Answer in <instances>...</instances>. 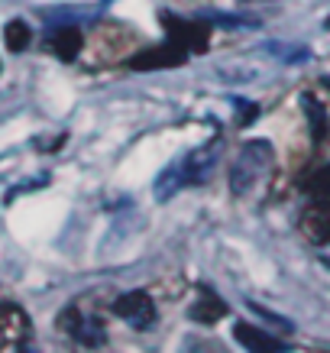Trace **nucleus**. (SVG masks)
Instances as JSON below:
<instances>
[{
	"instance_id": "5",
	"label": "nucleus",
	"mask_w": 330,
	"mask_h": 353,
	"mask_svg": "<svg viewBox=\"0 0 330 353\" xmlns=\"http://www.w3.org/2000/svg\"><path fill=\"white\" fill-rule=\"evenodd\" d=\"M172 32V39L185 49H201L204 52V43H207V26H198V23H181V20H169L165 23Z\"/></svg>"
},
{
	"instance_id": "9",
	"label": "nucleus",
	"mask_w": 330,
	"mask_h": 353,
	"mask_svg": "<svg viewBox=\"0 0 330 353\" xmlns=\"http://www.w3.org/2000/svg\"><path fill=\"white\" fill-rule=\"evenodd\" d=\"M3 43H7L10 52H23V49L32 43V30L23 20H10L3 26Z\"/></svg>"
},
{
	"instance_id": "1",
	"label": "nucleus",
	"mask_w": 330,
	"mask_h": 353,
	"mask_svg": "<svg viewBox=\"0 0 330 353\" xmlns=\"http://www.w3.org/2000/svg\"><path fill=\"white\" fill-rule=\"evenodd\" d=\"M114 311L127 324H133V327H149L156 321V305H152V299L146 292H127L123 299H117Z\"/></svg>"
},
{
	"instance_id": "10",
	"label": "nucleus",
	"mask_w": 330,
	"mask_h": 353,
	"mask_svg": "<svg viewBox=\"0 0 330 353\" xmlns=\"http://www.w3.org/2000/svg\"><path fill=\"white\" fill-rule=\"evenodd\" d=\"M305 192H308L318 204H327L330 208V165H324V169H318L311 175L308 182H305Z\"/></svg>"
},
{
	"instance_id": "2",
	"label": "nucleus",
	"mask_w": 330,
	"mask_h": 353,
	"mask_svg": "<svg viewBox=\"0 0 330 353\" xmlns=\"http://www.w3.org/2000/svg\"><path fill=\"white\" fill-rule=\"evenodd\" d=\"M30 334H32L30 314L20 305H13V301H0V337L7 343H23L30 341Z\"/></svg>"
},
{
	"instance_id": "7",
	"label": "nucleus",
	"mask_w": 330,
	"mask_h": 353,
	"mask_svg": "<svg viewBox=\"0 0 330 353\" xmlns=\"http://www.w3.org/2000/svg\"><path fill=\"white\" fill-rule=\"evenodd\" d=\"M224 301L220 299H214L211 292H201V299H198V305L192 308V318L194 321H201V324H214V321H220L224 318Z\"/></svg>"
},
{
	"instance_id": "3",
	"label": "nucleus",
	"mask_w": 330,
	"mask_h": 353,
	"mask_svg": "<svg viewBox=\"0 0 330 353\" xmlns=\"http://www.w3.org/2000/svg\"><path fill=\"white\" fill-rule=\"evenodd\" d=\"M185 62V46L178 43H169V46H156V49H143L139 55L130 59V68H172V65H181Z\"/></svg>"
},
{
	"instance_id": "8",
	"label": "nucleus",
	"mask_w": 330,
	"mask_h": 353,
	"mask_svg": "<svg viewBox=\"0 0 330 353\" xmlns=\"http://www.w3.org/2000/svg\"><path fill=\"white\" fill-rule=\"evenodd\" d=\"M236 341L253 347V350H282V341L266 337L259 327H249V324H236Z\"/></svg>"
},
{
	"instance_id": "4",
	"label": "nucleus",
	"mask_w": 330,
	"mask_h": 353,
	"mask_svg": "<svg viewBox=\"0 0 330 353\" xmlns=\"http://www.w3.org/2000/svg\"><path fill=\"white\" fill-rule=\"evenodd\" d=\"M301 234L318 246L330 243V208L327 204H314L308 214L301 217Z\"/></svg>"
},
{
	"instance_id": "6",
	"label": "nucleus",
	"mask_w": 330,
	"mask_h": 353,
	"mask_svg": "<svg viewBox=\"0 0 330 353\" xmlns=\"http://www.w3.org/2000/svg\"><path fill=\"white\" fill-rule=\"evenodd\" d=\"M52 49H55V55H59L62 62L78 59V52H81V30H75V26H65V30H59L52 36Z\"/></svg>"
}]
</instances>
